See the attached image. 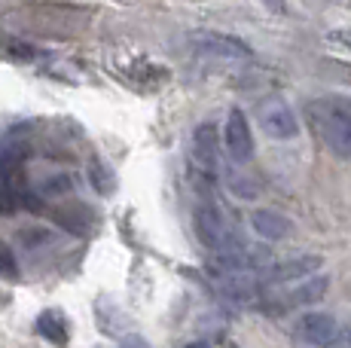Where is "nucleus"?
<instances>
[{
    "label": "nucleus",
    "instance_id": "obj_16",
    "mask_svg": "<svg viewBox=\"0 0 351 348\" xmlns=\"http://www.w3.org/2000/svg\"><path fill=\"white\" fill-rule=\"evenodd\" d=\"M266 6H272L275 12H287V6H285V0H263Z\"/></svg>",
    "mask_w": 351,
    "mask_h": 348
},
{
    "label": "nucleus",
    "instance_id": "obj_4",
    "mask_svg": "<svg viewBox=\"0 0 351 348\" xmlns=\"http://www.w3.org/2000/svg\"><path fill=\"white\" fill-rule=\"evenodd\" d=\"M256 119H260V129L272 140H293L300 135V119L290 110V104L281 101V98L263 101L260 110H256Z\"/></svg>",
    "mask_w": 351,
    "mask_h": 348
},
{
    "label": "nucleus",
    "instance_id": "obj_10",
    "mask_svg": "<svg viewBox=\"0 0 351 348\" xmlns=\"http://www.w3.org/2000/svg\"><path fill=\"white\" fill-rule=\"evenodd\" d=\"M327 287H330V278L327 275L302 278L300 284H293V290L281 297V306H315L318 299L327 297Z\"/></svg>",
    "mask_w": 351,
    "mask_h": 348
},
{
    "label": "nucleus",
    "instance_id": "obj_5",
    "mask_svg": "<svg viewBox=\"0 0 351 348\" xmlns=\"http://www.w3.org/2000/svg\"><path fill=\"white\" fill-rule=\"evenodd\" d=\"M296 339L312 348H330L339 339V324H336L333 314L327 312H306L293 327Z\"/></svg>",
    "mask_w": 351,
    "mask_h": 348
},
{
    "label": "nucleus",
    "instance_id": "obj_2",
    "mask_svg": "<svg viewBox=\"0 0 351 348\" xmlns=\"http://www.w3.org/2000/svg\"><path fill=\"white\" fill-rule=\"evenodd\" d=\"M193 226H195V236H199V242L205 245V247H211V251H217V253H223L232 245H239V238H235L232 229H229L223 211H220L214 202H199V205H195Z\"/></svg>",
    "mask_w": 351,
    "mask_h": 348
},
{
    "label": "nucleus",
    "instance_id": "obj_9",
    "mask_svg": "<svg viewBox=\"0 0 351 348\" xmlns=\"http://www.w3.org/2000/svg\"><path fill=\"white\" fill-rule=\"evenodd\" d=\"M251 226H254L256 236L266 238V242H281V238H287L290 232H293V223H290L281 211H272V208L254 211L251 214Z\"/></svg>",
    "mask_w": 351,
    "mask_h": 348
},
{
    "label": "nucleus",
    "instance_id": "obj_3",
    "mask_svg": "<svg viewBox=\"0 0 351 348\" xmlns=\"http://www.w3.org/2000/svg\"><path fill=\"white\" fill-rule=\"evenodd\" d=\"M193 49L205 58H223V62H247L254 55L245 40L232 34H220V31H195Z\"/></svg>",
    "mask_w": 351,
    "mask_h": 348
},
{
    "label": "nucleus",
    "instance_id": "obj_8",
    "mask_svg": "<svg viewBox=\"0 0 351 348\" xmlns=\"http://www.w3.org/2000/svg\"><path fill=\"white\" fill-rule=\"evenodd\" d=\"M324 266V257L318 253H302V257H290V260H278V263L266 266L263 278L275 281V284H290V281H302V278H312Z\"/></svg>",
    "mask_w": 351,
    "mask_h": 348
},
{
    "label": "nucleus",
    "instance_id": "obj_1",
    "mask_svg": "<svg viewBox=\"0 0 351 348\" xmlns=\"http://www.w3.org/2000/svg\"><path fill=\"white\" fill-rule=\"evenodd\" d=\"M306 116L321 144L336 156H351V104L336 98H318L306 104Z\"/></svg>",
    "mask_w": 351,
    "mask_h": 348
},
{
    "label": "nucleus",
    "instance_id": "obj_13",
    "mask_svg": "<svg viewBox=\"0 0 351 348\" xmlns=\"http://www.w3.org/2000/svg\"><path fill=\"white\" fill-rule=\"evenodd\" d=\"M0 275L3 278H19V260L3 242H0Z\"/></svg>",
    "mask_w": 351,
    "mask_h": 348
},
{
    "label": "nucleus",
    "instance_id": "obj_11",
    "mask_svg": "<svg viewBox=\"0 0 351 348\" xmlns=\"http://www.w3.org/2000/svg\"><path fill=\"white\" fill-rule=\"evenodd\" d=\"M37 333L56 345H67L71 339V321L62 309H43L37 314Z\"/></svg>",
    "mask_w": 351,
    "mask_h": 348
},
{
    "label": "nucleus",
    "instance_id": "obj_12",
    "mask_svg": "<svg viewBox=\"0 0 351 348\" xmlns=\"http://www.w3.org/2000/svg\"><path fill=\"white\" fill-rule=\"evenodd\" d=\"M89 177L95 180V186H98V192H113V174L101 165V159H92V165H89Z\"/></svg>",
    "mask_w": 351,
    "mask_h": 348
},
{
    "label": "nucleus",
    "instance_id": "obj_17",
    "mask_svg": "<svg viewBox=\"0 0 351 348\" xmlns=\"http://www.w3.org/2000/svg\"><path fill=\"white\" fill-rule=\"evenodd\" d=\"M190 348H211V345H205V343H193Z\"/></svg>",
    "mask_w": 351,
    "mask_h": 348
},
{
    "label": "nucleus",
    "instance_id": "obj_6",
    "mask_svg": "<svg viewBox=\"0 0 351 348\" xmlns=\"http://www.w3.org/2000/svg\"><path fill=\"white\" fill-rule=\"evenodd\" d=\"M217 169H220L217 129L211 123H202L193 132V171L202 174V177H214Z\"/></svg>",
    "mask_w": 351,
    "mask_h": 348
},
{
    "label": "nucleus",
    "instance_id": "obj_15",
    "mask_svg": "<svg viewBox=\"0 0 351 348\" xmlns=\"http://www.w3.org/2000/svg\"><path fill=\"white\" fill-rule=\"evenodd\" d=\"M333 348H351V327H346V330H339V339H336Z\"/></svg>",
    "mask_w": 351,
    "mask_h": 348
},
{
    "label": "nucleus",
    "instance_id": "obj_7",
    "mask_svg": "<svg viewBox=\"0 0 351 348\" xmlns=\"http://www.w3.org/2000/svg\"><path fill=\"white\" fill-rule=\"evenodd\" d=\"M223 144H226V153L232 162H247V159L254 156V135H251V123H247V116L235 107V110H229L226 116V125H223Z\"/></svg>",
    "mask_w": 351,
    "mask_h": 348
},
{
    "label": "nucleus",
    "instance_id": "obj_14",
    "mask_svg": "<svg viewBox=\"0 0 351 348\" xmlns=\"http://www.w3.org/2000/svg\"><path fill=\"white\" fill-rule=\"evenodd\" d=\"M119 348H150V345H147V339H141V336H134V333H128V336H123Z\"/></svg>",
    "mask_w": 351,
    "mask_h": 348
}]
</instances>
